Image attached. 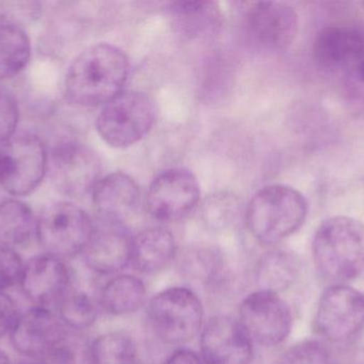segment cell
<instances>
[{
  "label": "cell",
  "mask_w": 364,
  "mask_h": 364,
  "mask_svg": "<svg viewBox=\"0 0 364 364\" xmlns=\"http://www.w3.org/2000/svg\"></svg>",
  "instance_id": "37"
},
{
  "label": "cell",
  "mask_w": 364,
  "mask_h": 364,
  "mask_svg": "<svg viewBox=\"0 0 364 364\" xmlns=\"http://www.w3.org/2000/svg\"><path fill=\"white\" fill-rule=\"evenodd\" d=\"M314 264L329 281L344 282L364 271V224L348 216H333L316 229L312 243Z\"/></svg>",
  "instance_id": "2"
},
{
  "label": "cell",
  "mask_w": 364,
  "mask_h": 364,
  "mask_svg": "<svg viewBox=\"0 0 364 364\" xmlns=\"http://www.w3.org/2000/svg\"><path fill=\"white\" fill-rule=\"evenodd\" d=\"M301 271V260L295 252L275 249L261 256L256 267L259 290L279 295L294 284Z\"/></svg>",
  "instance_id": "21"
},
{
  "label": "cell",
  "mask_w": 364,
  "mask_h": 364,
  "mask_svg": "<svg viewBox=\"0 0 364 364\" xmlns=\"http://www.w3.org/2000/svg\"><path fill=\"white\" fill-rule=\"evenodd\" d=\"M47 167L44 143L34 135H17L0 145V184L13 196L31 194L44 179Z\"/></svg>",
  "instance_id": "7"
},
{
  "label": "cell",
  "mask_w": 364,
  "mask_h": 364,
  "mask_svg": "<svg viewBox=\"0 0 364 364\" xmlns=\"http://www.w3.org/2000/svg\"><path fill=\"white\" fill-rule=\"evenodd\" d=\"M364 328V295L350 286H331L321 297L316 329L325 339L344 342Z\"/></svg>",
  "instance_id": "9"
},
{
  "label": "cell",
  "mask_w": 364,
  "mask_h": 364,
  "mask_svg": "<svg viewBox=\"0 0 364 364\" xmlns=\"http://www.w3.org/2000/svg\"><path fill=\"white\" fill-rule=\"evenodd\" d=\"M149 321L151 331L164 344L186 343L203 329V303L190 288H166L151 298Z\"/></svg>",
  "instance_id": "4"
},
{
  "label": "cell",
  "mask_w": 364,
  "mask_h": 364,
  "mask_svg": "<svg viewBox=\"0 0 364 364\" xmlns=\"http://www.w3.org/2000/svg\"><path fill=\"white\" fill-rule=\"evenodd\" d=\"M200 350L205 364H250L252 340L239 321L215 316L201 331Z\"/></svg>",
  "instance_id": "15"
},
{
  "label": "cell",
  "mask_w": 364,
  "mask_h": 364,
  "mask_svg": "<svg viewBox=\"0 0 364 364\" xmlns=\"http://www.w3.org/2000/svg\"><path fill=\"white\" fill-rule=\"evenodd\" d=\"M9 336L17 353L46 361L68 339L66 327L59 316L49 308L40 306L19 314Z\"/></svg>",
  "instance_id": "10"
},
{
  "label": "cell",
  "mask_w": 364,
  "mask_h": 364,
  "mask_svg": "<svg viewBox=\"0 0 364 364\" xmlns=\"http://www.w3.org/2000/svg\"><path fill=\"white\" fill-rule=\"evenodd\" d=\"M92 196L100 222L123 224L138 209L141 192L132 177L113 172L97 182Z\"/></svg>",
  "instance_id": "18"
},
{
  "label": "cell",
  "mask_w": 364,
  "mask_h": 364,
  "mask_svg": "<svg viewBox=\"0 0 364 364\" xmlns=\"http://www.w3.org/2000/svg\"><path fill=\"white\" fill-rule=\"evenodd\" d=\"M19 286L26 298L36 306H58L70 288V271L64 260L43 254L25 263Z\"/></svg>",
  "instance_id": "16"
},
{
  "label": "cell",
  "mask_w": 364,
  "mask_h": 364,
  "mask_svg": "<svg viewBox=\"0 0 364 364\" xmlns=\"http://www.w3.org/2000/svg\"><path fill=\"white\" fill-rule=\"evenodd\" d=\"M240 203L230 194H215L205 201L201 209L203 222L212 230H224L237 222Z\"/></svg>",
  "instance_id": "28"
},
{
  "label": "cell",
  "mask_w": 364,
  "mask_h": 364,
  "mask_svg": "<svg viewBox=\"0 0 364 364\" xmlns=\"http://www.w3.org/2000/svg\"><path fill=\"white\" fill-rule=\"evenodd\" d=\"M176 254L174 236L166 229H146L132 239V264L144 275L164 271L175 261Z\"/></svg>",
  "instance_id": "19"
},
{
  "label": "cell",
  "mask_w": 364,
  "mask_h": 364,
  "mask_svg": "<svg viewBox=\"0 0 364 364\" xmlns=\"http://www.w3.org/2000/svg\"><path fill=\"white\" fill-rule=\"evenodd\" d=\"M178 269L188 279L197 281H214L222 273L224 266L222 254L211 246H190L177 251Z\"/></svg>",
  "instance_id": "25"
},
{
  "label": "cell",
  "mask_w": 364,
  "mask_h": 364,
  "mask_svg": "<svg viewBox=\"0 0 364 364\" xmlns=\"http://www.w3.org/2000/svg\"><path fill=\"white\" fill-rule=\"evenodd\" d=\"M90 364H136L138 348L127 333L112 331L92 342L89 348Z\"/></svg>",
  "instance_id": "26"
},
{
  "label": "cell",
  "mask_w": 364,
  "mask_h": 364,
  "mask_svg": "<svg viewBox=\"0 0 364 364\" xmlns=\"http://www.w3.org/2000/svg\"><path fill=\"white\" fill-rule=\"evenodd\" d=\"M168 14L176 31L191 38L207 36L222 23V12L214 1L172 2Z\"/></svg>",
  "instance_id": "20"
},
{
  "label": "cell",
  "mask_w": 364,
  "mask_h": 364,
  "mask_svg": "<svg viewBox=\"0 0 364 364\" xmlns=\"http://www.w3.org/2000/svg\"><path fill=\"white\" fill-rule=\"evenodd\" d=\"M239 322L252 341L263 346L282 343L292 328V313L278 294L258 290L240 306Z\"/></svg>",
  "instance_id": "8"
},
{
  "label": "cell",
  "mask_w": 364,
  "mask_h": 364,
  "mask_svg": "<svg viewBox=\"0 0 364 364\" xmlns=\"http://www.w3.org/2000/svg\"><path fill=\"white\" fill-rule=\"evenodd\" d=\"M346 103L355 110L364 113V57L337 81Z\"/></svg>",
  "instance_id": "29"
},
{
  "label": "cell",
  "mask_w": 364,
  "mask_h": 364,
  "mask_svg": "<svg viewBox=\"0 0 364 364\" xmlns=\"http://www.w3.org/2000/svg\"><path fill=\"white\" fill-rule=\"evenodd\" d=\"M36 235V222L31 209L17 200L0 203V245L25 247Z\"/></svg>",
  "instance_id": "23"
},
{
  "label": "cell",
  "mask_w": 364,
  "mask_h": 364,
  "mask_svg": "<svg viewBox=\"0 0 364 364\" xmlns=\"http://www.w3.org/2000/svg\"><path fill=\"white\" fill-rule=\"evenodd\" d=\"M307 215V200L299 190L271 185L257 192L250 201L246 224L257 241L273 245L301 229Z\"/></svg>",
  "instance_id": "3"
},
{
  "label": "cell",
  "mask_w": 364,
  "mask_h": 364,
  "mask_svg": "<svg viewBox=\"0 0 364 364\" xmlns=\"http://www.w3.org/2000/svg\"><path fill=\"white\" fill-rule=\"evenodd\" d=\"M132 239L123 224L102 222L83 251L85 265L100 275L119 273L132 263Z\"/></svg>",
  "instance_id": "17"
},
{
  "label": "cell",
  "mask_w": 364,
  "mask_h": 364,
  "mask_svg": "<svg viewBox=\"0 0 364 364\" xmlns=\"http://www.w3.org/2000/svg\"><path fill=\"white\" fill-rule=\"evenodd\" d=\"M95 227L90 216L72 202L53 203L36 222V237L45 254L66 260L85 251Z\"/></svg>",
  "instance_id": "5"
},
{
  "label": "cell",
  "mask_w": 364,
  "mask_h": 364,
  "mask_svg": "<svg viewBox=\"0 0 364 364\" xmlns=\"http://www.w3.org/2000/svg\"><path fill=\"white\" fill-rule=\"evenodd\" d=\"M146 299V286L132 275H122L109 280L100 293L102 310L110 316H121L138 311Z\"/></svg>",
  "instance_id": "22"
},
{
  "label": "cell",
  "mask_w": 364,
  "mask_h": 364,
  "mask_svg": "<svg viewBox=\"0 0 364 364\" xmlns=\"http://www.w3.org/2000/svg\"><path fill=\"white\" fill-rule=\"evenodd\" d=\"M364 57V30L354 26H328L316 34L314 59L324 76L337 81Z\"/></svg>",
  "instance_id": "14"
},
{
  "label": "cell",
  "mask_w": 364,
  "mask_h": 364,
  "mask_svg": "<svg viewBox=\"0 0 364 364\" xmlns=\"http://www.w3.org/2000/svg\"><path fill=\"white\" fill-rule=\"evenodd\" d=\"M23 267L25 263L16 250L0 245V292L19 284Z\"/></svg>",
  "instance_id": "31"
},
{
  "label": "cell",
  "mask_w": 364,
  "mask_h": 364,
  "mask_svg": "<svg viewBox=\"0 0 364 364\" xmlns=\"http://www.w3.org/2000/svg\"><path fill=\"white\" fill-rule=\"evenodd\" d=\"M50 171L60 192L70 198H81L93 192L100 180L102 164L90 147L68 142L53 151Z\"/></svg>",
  "instance_id": "11"
},
{
  "label": "cell",
  "mask_w": 364,
  "mask_h": 364,
  "mask_svg": "<svg viewBox=\"0 0 364 364\" xmlns=\"http://www.w3.org/2000/svg\"><path fill=\"white\" fill-rule=\"evenodd\" d=\"M19 364H41V363H23Z\"/></svg>",
  "instance_id": "36"
},
{
  "label": "cell",
  "mask_w": 364,
  "mask_h": 364,
  "mask_svg": "<svg viewBox=\"0 0 364 364\" xmlns=\"http://www.w3.org/2000/svg\"><path fill=\"white\" fill-rule=\"evenodd\" d=\"M200 190L192 172L170 169L158 175L147 194V209L156 220L176 222L188 215L199 202Z\"/></svg>",
  "instance_id": "12"
},
{
  "label": "cell",
  "mask_w": 364,
  "mask_h": 364,
  "mask_svg": "<svg viewBox=\"0 0 364 364\" xmlns=\"http://www.w3.org/2000/svg\"><path fill=\"white\" fill-rule=\"evenodd\" d=\"M279 364H329V353L321 342H299L289 348Z\"/></svg>",
  "instance_id": "30"
},
{
  "label": "cell",
  "mask_w": 364,
  "mask_h": 364,
  "mask_svg": "<svg viewBox=\"0 0 364 364\" xmlns=\"http://www.w3.org/2000/svg\"><path fill=\"white\" fill-rule=\"evenodd\" d=\"M155 121L153 100L140 92L125 91L105 105L96 119V128L105 142L124 149L144 138Z\"/></svg>",
  "instance_id": "6"
},
{
  "label": "cell",
  "mask_w": 364,
  "mask_h": 364,
  "mask_svg": "<svg viewBox=\"0 0 364 364\" xmlns=\"http://www.w3.org/2000/svg\"><path fill=\"white\" fill-rule=\"evenodd\" d=\"M31 44L23 28L13 24L0 25V80L12 78L27 66Z\"/></svg>",
  "instance_id": "24"
},
{
  "label": "cell",
  "mask_w": 364,
  "mask_h": 364,
  "mask_svg": "<svg viewBox=\"0 0 364 364\" xmlns=\"http://www.w3.org/2000/svg\"><path fill=\"white\" fill-rule=\"evenodd\" d=\"M19 314L14 299L6 292H0V339L10 335Z\"/></svg>",
  "instance_id": "33"
},
{
  "label": "cell",
  "mask_w": 364,
  "mask_h": 364,
  "mask_svg": "<svg viewBox=\"0 0 364 364\" xmlns=\"http://www.w3.org/2000/svg\"><path fill=\"white\" fill-rule=\"evenodd\" d=\"M58 316L66 328L85 331L93 326L97 310L91 297L82 291L70 288L58 303Z\"/></svg>",
  "instance_id": "27"
},
{
  "label": "cell",
  "mask_w": 364,
  "mask_h": 364,
  "mask_svg": "<svg viewBox=\"0 0 364 364\" xmlns=\"http://www.w3.org/2000/svg\"><path fill=\"white\" fill-rule=\"evenodd\" d=\"M164 364H203L196 353L190 350H178L173 353Z\"/></svg>",
  "instance_id": "34"
},
{
  "label": "cell",
  "mask_w": 364,
  "mask_h": 364,
  "mask_svg": "<svg viewBox=\"0 0 364 364\" xmlns=\"http://www.w3.org/2000/svg\"><path fill=\"white\" fill-rule=\"evenodd\" d=\"M250 38L263 51H286L299 34V19L290 4L279 1L255 2L246 13Z\"/></svg>",
  "instance_id": "13"
},
{
  "label": "cell",
  "mask_w": 364,
  "mask_h": 364,
  "mask_svg": "<svg viewBox=\"0 0 364 364\" xmlns=\"http://www.w3.org/2000/svg\"><path fill=\"white\" fill-rule=\"evenodd\" d=\"M0 364H12L8 355L0 348Z\"/></svg>",
  "instance_id": "35"
},
{
  "label": "cell",
  "mask_w": 364,
  "mask_h": 364,
  "mask_svg": "<svg viewBox=\"0 0 364 364\" xmlns=\"http://www.w3.org/2000/svg\"><path fill=\"white\" fill-rule=\"evenodd\" d=\"M128 74L129 61L119 47L108 43L92 45L81 51L68 68L66 98L79 106L106 105L122 93Z\"/></svg>",
  "instance_id": "1"
},
{
  "label": "cell",
  "mask_w": 364,
  "mask_h": 364,
  "mask_svg": "<svg viewBox=\"0 0 364 364\" xmlns=\"http://www.w3.org/2000/svg\"><path fill=\"white\" fill-rule=\"evenodd\" d=\"M18 123L16 102L8 93L0 91V145L14 136Z\"/></svg>",
  "instance_id": "32"
}]
</instances>
